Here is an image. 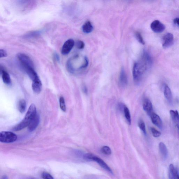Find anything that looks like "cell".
Segmentation results:
<instances>
[{"label":"cell","instance_id":"obj_1","mask_svg":"<svg viewBox=\"0 0 179 179\" xmlns=\"http://www.w3.org/2000/svg\"><path fill=\"white\" fill-rule=\"evenodd\" d=\"M152 63L150 55L146 51H144L141 59L139 62L135 63L133 67V75L135 83H139L143 75L150 66Z\"/></svg>","mask_w":179,"mask_h":179},{"label":"cell","instance_id":"obj_2","mask_svg":"<svg viewBox=\"0 0 179 179\" xmlns=\"http://www.w3.org/2000/svg\"><path fill=\"white\" fill-rule=\"evenodd\" d=\"M84 159L86 160H91L95 161L100 165L101 168L105 169L108 172L113 174V172L111 169L104 161L98 157L93 155L91 154H86L84 156Z\"/></svg>","mask_w":179,"mask_h":179},{"label":"cell","instance_id":"obj_3","mask_svg":"<svg viewBox=\"0 0 179 179\" xmlns=\"http://www.w3.org/2000/svg\"><path fill=\"white\" fill-rule=\"evenodd\" d=\"M17 139V136L13 132L2 131L0 133V141L5 143L15 142Z\"/></svg>","mask_w":179,"mask_h":179},{"label":"cell","instance_id":"obj_4","mask_svg":"<svg viewBox=\"0 0 179 179\" xmlns=\"http://www.w3.org/2000/svg\"><path fill=\"white\" fill-rule=\"evenodd\" d=\"M17 57L23 68L27 67H34L33 63L28 55L22 53H19Z\"/></svg>","mask_w":179,"mask_h":179},{"label":"cell","instance_id":"obj_5","mask_svg":"<svg viewBox=\"0 0 179 179\" xmlns=\"http://www.w3.org/2000/svg\"><path fill=\"white\" fill-rule=\"evenodd\" d=\"M36 106L34 104H32L29 107L28 110L27 112L25 118L23 120L28 125L31 120L35 117L37 113Z\"/></svg>","mask_w":179,"mask_h":179},{"label":"cell","instance_id":"obj_6","mask_svg":"<svg viewBox=\"0 0 179 179\" xmlns=\"http://www.w3.org/2000/svg\"><path fill=\"white\" fill-rule=\"evenodd\" d=\"M74 41L72 39L67 40L64 43L61 49V53L63 55H67L71 52L75 45Z\"/></svg>","mask_w":179,"mask_h":179},{"label":"cell","instance_id":"obj_7","mask_svg":"<svg viewBox=\"0 0 179 179\" xmlns=\"http://www.w3.org/2000/svg\"><path fill=\"white\" fill-rule=\"evenodd\" d=\"M151 27L152 30L156 33L163 32L166 28L165 25L158 20L153 21L151 24Z\"/></svg>","mask_w":179,"mask_h":179},{"label":"cell","instance_id":"obj_8","mask_svg":"<svg viewBox=\"0 0 179 179\" xmlns=\"http://www.w3.org/2000/svg\"><path fill=\"white\" fill-rule=\"evenodd\" d=\"M163 47L166 48L171 46L174 43V37L172 34L167 33L164 36L163 38Z\"/></svg>","mask_w":179,"mask_h":179},{"label":"cell","instance_id":"obj_9","mask_svg":"<svg viewBox=\"0 0 179 179\" xmlns=\"http://www.w3.org/2000/svg\"><path fill=\"white\" fill-rule=\"evenodd\" d=\"M40 117L38 113L31 121L28 126V129L31 132L33 131L38 127L40 122Z\"/></svg>","mask_w":179,"mask_h":179},{"label":"cell","instance_id":"obj_10","mask_svg":"<svg viewBox=\"0 0 179 179\" xmlns=\"http://www.w3.org/2000/svg\"><path fill=\"white\" fill-rule=\"evenodd\" d=\"M120 86L124 88L126 86L127 84V78L124 69L122 68L121 71L119 78Z\"/></svg>","mask_w":179,"mask_h":179},{"label":"cell","instance_id":"obj_11","mask_svg":"<svg viewBox=\"0 0 179 179\" xmlns=\"http://www.w3.org/2000/svg\"><path fill=\"white\" fill-rule=\"evenodd\" d=\"M151 119L152 122L156 126L161 128L163 126V122L159 116L155 113H152L151 115Z\"/></svg>","mask_w":179,"mask_h":179},{"label":"cell","instance_id":"obj_12","mask_svg":"<svg viewBox=\"0 0 179 179\" xmlns=\"http://www.w3.org/2000/svg\"><path fill=\"white\" fill-rule=\"evenodd\" d=\"M32 89L34 92L36 94H39L41 92L42 89V83L40 79L32 82Z\"/></svg>","mask_w":179,"mask_h":179},{"label":"cell","instance_id":"obj_13","mask_svg":"<svg viewBox=\"0 0 179 179\" xmlns=\"http://www.w3.org/2000/svg\"><path fill=\"white\" fill-rule=\"evenodd\" d=\"M143 108L144 110L147 113H150L153 110V105L151 101L149 99L146 98L144 99L143 103Z\"/></svg>","mask_w":179,"mask_h":179},{"label":"cell","instance_id":"obj_14","mask_svg":"<svg viewBox=\"0 0 179 179\" xmlns=\"http://www.w3.org/2000/svg\"><path fill=\"white\" fill-rule=\"evenodd\" d=\"M164 96L169 103H171L173 101V96L170 89L167 85L165 86L164 89Z\"/></svg>","mask_w":179,"mask_h":179},{"label":"cell","instance_id":"obj_15","mask_svg":"<svg viewBox=\"0 0 179 179\" xmlns=\"http://www.w3.org/2000/svg\"><path fill=\"white\" fill-rule=\"evenodd\" d=\"M1 73L4 83L6 84H10L11 83V79L8 72L3 69L1 70Z\"/></svg>","mask_w":179,"mask_h":179},{"label":"cell","instance_id":"obj_16","mask_svg":"<svg viewBox=\"0 0 179 179\" xmlns=\"http://www.w3.org/2000/svg\"><path fill=\"white\" fill-rule=\"evenodd\" d=\"M93 26L90 21H87L82 26V30L83 32L88 34L92 32L93 30Z\"/></svg>","mask_w":179,"mask_h":179},{"label":"cell","instance_id":"obj_17","mask_svg":"<svg viewBox=\"0 0 179 179\" xmlns=\"http://www.w3.org/2000/svg\"><path fill=\"white\" fill-rule=\"evenodd\" d=\"M159 148L162 156L164 158H166L167 156L168 152L166 145L163 142H160L159 144Z\"/></svg>","mask_w":179,"mask_h":179},{"label":"cell","instance_id":"obj_18","mask_svg":"<svg viewBox=\"0 0 179 179\" xmlns=\"http://www.w3.org/2000/svg\"><path fill=\"white\" fill-rule=\"evenodd\" d=\"M176 168L173 164H170L169 166V178L171 179H176Z\"/></svg>","mask_w":179,"mask_h":179},{"label":"cell","instance_id":"obj_19","mask_svg":"<svg viewBox=\"0 0 179 179\" xmlns=\"http://www.w3.org/2000/svg\"><path fill=\"white\" fill-rule=\"evenodd\" d=\"M26 107V101L25 100H19L18 104V108L19 112L23 113L25 112Z\"/></svg>","mask_w":179,"mask_h":179},{"label":"cell","instance_id":"obj_20","mask_svg":"<svg viewBox=\"0 0 179 179\" xmlns=\"http://www.w3.org/2000/svg\"><path fill=\"white\" fill-rule=\"evenodd\" d=\"M66 68L67 71L71 74H74L75 71L72 62V60L70 59L68 60L66 63Z\"/></svg>","mask_w":179,"mask_h":179},{"label":"cell","instance_id":"obj_21","mask_svg":"<svg viewBox=\"0 0 179 179\" xmlns=\"http://www.w3.org/2000/svg\"><path fill=\"white\" fill-rule=\"evenodd\" d=\"M124 111L126 119L129 125H130L131 123V119L129 109L126 106H124Z\"/></svg>","mask_w":179,"mask_h":179},{"label":"cell","instance_id":"obj_22","mask_svg":"<svg viewBox=\"0 0 179 179\" xmlns=\"http://www.w3.org/2000/svg\"><path fill=\"white\" fill-rule=\"evenodd\" d=\"M60 107L61 110L64 112L66 111V106L64 99L63 97L61 96L59 99Z\"/></svg>","mask_w":179,"mask_h":179},{"label":"cell","instance_id":"obj_23","mask_svg":"<svg viewBox=\"0 0 179 179\" xmlns=\"http://www.w3.org/2000/svg\"><path fill=\"white\" fill-rule=\"evenodd\" d=\"M135 37L138 41L142 45L145 44V42L143 38L141 33L139 32H137L135 33Z\"/></svg>","mask_w":179,"mask_h":179},{"label":"cell","instance_id":"obj_24","mask_svg":"<svg viewBox=\"0 0 179 179\" xmlns=\"http://www.w3.org/2000/svg\"><path fill=\"white\" fill-rule=\"evenodd\" d=\"M138 126L140 129L142 130L144 134L146 135V126L143 121L142 120H140L138 123Z\"/></svg>","mask_w":179,"mask_h":179},{"label":"cell","instance_id":"obj_25","mask_svg":"<svg viewBox=\"0 0 179 179\" xmlns=\"http://www.w3.org/2000/svg\"><path fill=\"white\" fill-rule=\"evenodd\" d=\"M101 151L104 154L106 155H110L112 153L111 149L109 147L107 146H104L102 147Z\"/></svg>","mask_w":179,"mask_h":179},{"label":"cell","instance_id":"obj_26","mask_svg":"<svg viewBox=\"0 0 179 179\" xmlns=\"http://www.w3.org/2000/svg\"><path fill=\"white\" fill-rule=\"evenodd\" d=\"M151 130L152 134L154 137H158L161 136V133L155 129L154 128L151 127Z\"/></svg>","mask_w":179,"mask_h":179},{"label":"cell","instance_id":"obj_27","mask_svg":"<svg viewBox=\"0 0 179 179\" xmlns=\"http://www.w3.org/2000/svg\"><path fill=\"white\" fill-rule=\"evenodd\" d=\"M76 46L78 49H83L85 46L84 43L83 41L78 40L76 43Z\"/></svg>","mask_w":179,"mask_h":179},{"label":"cell","instance_id":"obj_28","mask_svg":"<svg viewBox=\"0 0 179 179\" xmlns=\"http://www.w3.org/2000/svg\"><path fill=\"white\" fill-rule=\"evenodd\" d=\"M42 177L44 179H54L52 176L49 173L47 172H43L42 174Z\"/></svg>","mask_w":179,"mask_h":179},{"label":"cell","instance_id":"obj_29","mask_svg":"<svg viewBox=\"0 0 179 179\" xmlns=\"http://www.w3.org/2000/svg\"><path fill=\"white\" fill-rule=\"evenodd\" d=\"M176 126L178 128L179 132V114L178 111H176Z\"/></svg>","mask_w":179,"mask_h":179},{"label":"cell","instance_id":"obj_30","mask_svg":"<svg viewBox=\"0 0 179 179\" xmlns=\"http://www.w3.org/2000/svg\"><path fill=\"white\" fill-rule=\"evenodd\" d=\"M8 56V54L5 50L4 49H1L0 50V57L4 58L5 57Z\"/></svg>","mask_w":179,"mask_h":179},{"label":"cell","instance_id":"obj_31","mask_svg":"<svg viewBox=\"0 0 179 179\" xmlns=\"http://www.w3.org/2000/svg\"><path fill=\"white\" fill-rule=\"evenodd\" d=\"M170 114L172 119L175 123L176 122V111L173 110H171L170 111Z\"/></svg>","mask_w":179,"mask_h":179},{"label":"cell","instance_id":"obj_32","mask_svg":"<svg viewBox=\"0 0 179 179\" xmlns=\"http://www.w3.org/2000/svg\"><path fill=\"white\" fill-rule=\"evenodd\" d=\"M53 57H54V59L56 61L59 62L60 61V58L59 55H58L57 53H55L53 55Z\"/></svg>","mask_w":179,"mask_h":179},{"label":"cell","instance_id":"obj_33","mask_svg":"<svg viewBox=\"0 0 179 179\" xmlns=\"http://www.w3.org/2000/svg\"><path fill=\"white\" fill-rule=\"evenodd\" d=\"M83 92L87 94L88 93V89L86 88V86H84L83 87Z\"/></svg>","mask_w":179,"mask_h":179},{"label":"cell","instance_id":"obj_34","mask_svg":"<svg viewBox=\"0 0 179 179\" xmlns=\"http://www.w3.org/2000/svg\"><path fill=\"white\" fill-rule=\"evenodd\" d=\"M174 23L179 26V18H176L174 20Z\"/></svg>","mask_w":179,"mask_h":179}]
</instances>
